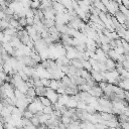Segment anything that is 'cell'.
<instances>
[{"label":"cell","mask_w":129,"mask_h":129,"mask_svg":"<svg viewBox=\"0 0 129 129\" xmlns=\"http://www.w3.org/2000/svg\"><path fill=\"white\" fill-rule=\"evenodd\" d=\"M45 97L50 101L51 104L56 103L57 99H58V95L56 94V92L51 90L50 88H46V95H45Z\"/></svg>","instance_id":"1"},{"label":"cell","mask_w":129,"mask_h":129,"mask_svg":"<svg viewBox=\"0 0 129 129\" xmlns=\"http://www.w3.org/2000/svg\"><path fill=\"white\" fill-rule=\"evenodd\" d=\"M92 97H95L96 99H98V98H101L102 96H103V91L98 87V86H95V87H92L90 90H89V92H88Z\"/></svg>","instance_id":"2"},{"label":"cell","mask_w":129,"mask_h":129,"mask_svg":"<svg viewBox=\"0 0 129 129\" xmlns=\"http://www.w3.org/2000/svg\"><path fill=\"white\" fill-rule=\"evenodd\" d=\"M114 17L116 18V20H117L120 24H123L125 21H128V19H129L128 17H126L125 15H123L120 11H117V12L114 14Z\"/></svg>","instance_id":"3"},{"label":"cell","mask_w":129,"mask_h":129,"mask_svg":"<svg viewBox=\"0 0 129 129\" xmlns=\"http://www.w3.org/2000/svg\"><path fill=\"white\" fill-rule=\"evenodd\" d=\"M90 74H91V77L94 79V81H96L97 83L104 81V79H103V77L101 76L100 72H97V71H94V70H92V71L90 72ZM104 82H105V81H104Z\"/></svg>","instance_id":"4"},{"label":"cell","mask_w":129,"mask_h":129,"mask_svg":"<svg viewBox=\"0 0 129 129\" xmlns=\"http://www.w3.org/2000/svg\"><path fill=\"white\" fill-rule=\"evenodd\" d=\"M34 90H35L36 97H43L46 95V88L44 87H37V88H34Z\"/></svg>","instance_id":"5"},{"label":"cell","mask_w":129,"mask_h":129,"mask_svg":"<svg viewBox=\"0 0 129 129\" xmlns=\"http://www.w3.org/2000/svg\"><path fill=\"white\" fill-rule=\"evenodd\" d=\"M83 60L78 59V58H74V59H70V64L74 66L77 69H83Z\"/></svg>","instance_id":"6"},{"label":"cell","mask_w":129,"mask_h":129,"mask_svg":"<svg viewBox=\"0 0 129 129\" xmlns=\"http://www.w3.org/2000/svg\"><path fill=\"white\" fill-rule=\"evenodd\" d=\"M24 95H25V98H35L36 95H35V90H34V88H33V87L28 88V89L26 90V92H25Z\"/></svg>","instance_id":"7"},{"label":"cell","mask_w":129,"mask_h":129,"mask_svg":"<svg viewBox=\"0 0 129 129\" xmlns=\"http://www.w3.org/2000/svg\"><path fill=\"white\" fill-rule=\"evenodd\" d=\"M15 89H17L19 92H21L22 94H25V92H26V90L28 89V86H27V84H26V82H21Z\"/></svg>","instance_id":"8"},{"label":"cell","mask_w":129,"mask_h":129,"mask_svg":"<svg viewBox=\"0 0 129 129\" xmlns=\"http://www.w3.org/2000/svg\"><path fill=\"white\" fill-rule=\"evenodd\" d=\"M38 99H39V101H40V103H41V105H42L43 107H46V106H50V105H51L50 101H49L45 96H43V97H38Z\"/></svg>","instance_id":"9"},{"label":"cell","mask_w":129,"mask_h":129,"mask_svg":"<svg viewBox=\"0 0 129 129\" xmlns=\"http://www.w3.org/2000/svg\"><path fill=\"white\" fill-rule=\"evenodd\" d=\"M112 93L117 94V95H122V94L124 93V90L121 89V88H119L118 86H114V85H112Z\"/></svg>","instance_id":"10"},{"label":"cell","mask_w":129,"mask_h":129,"mask_svg":"<svg viewBox=\"0 0 129 129\" xmlns=\"http://www.w3.org/2000/svg\"><path fill=\"white\" fill-rule=\"evenodd\" d=\"M50 118V115H47V114H42L41 116L38 117V120H39V123L40 124H44L48 119Z\"/></svg>","instance_id":"11"},{"label":"cell","mask_w":129,"mask_h":129,"mask_svg":"<svg viewBox=\"0 0 129 129\" xmlns=\"http://www.w3.org/2000/svg\"><path fill=\"white\" fill-rule=\"evenodd\" d=\"M80 77H82L83 79L87 80V79L91 78V74H90V72H88V71H86V70L82 69V70H81V74H80Z\"/></svg>","instance_id":"12"},{"label":"cell","mask_w":129,"mask_h":129,"mask_svg":"<svg viewBox=\"0 0 129 129\" xmlns=\"http://www.w3.org/2000/svg\"><path fill=\"white\" fill-rule=\"evenodd\" d=\"M91 89L90 86H88L87 84H84V85H80L78 86V90L79 92H89V90Z\"/></svg>","instance_id":"13"},{"label":"cell","mask_w":129,"mask_h":129,"mask_svg":"<svg viewBox=\"0 0 129 129\" xmlns=\"http://www.w3.org/2000/svg\"><path fill=\"white\" fill-rule=\"evenodd\" d=\"M119 11H120L123 15H125L126 17H128V16H129V11H128V9H127L126 7H124L122 4H121V5H119Z\"/></svg>","instance_id":"14"},{"label":"cell","mask_w":129,"mask_h":129,"mask_svg":"<svg viewBox=\"0 0 129 129\" xmlns=\"http://www.w3.org/2000/svg\"><path fill=\"white\" fill-rule=\"evenodd\" d=\"M40 82H41V84H42V86L44 88H48L49 84H50V79H48V78H41Z\"/></svg>","instance_id":"15"},{"label":"cell","mask_w":129,"mask_h":129,"mask_svg":"<svg viewBox=\"0 0 129 129\" xmlns=\"http://www.w3.org/2000/svg\"><path fill=\"white\" fill-rule=\"evenodd\" d=\"M83 69L84 70H86V71H88V72H91L92 71V66L90 64V62L88 61V60H83Z\"/></svg>","instance_id":"16"},{"label":"cell","mask_w":129,"mask_h":129,"mask_svg":"<svg viewBox=\"0 0 129 129\" xmlns=\"http://www.w3.org/2000/svg\"><path fill=\"white\" fill-rule=\"evenodd\" d=\"M14 97L16 99H25V95L19 92L17 89H14Z\"/></svg>","instance_id":"17"},{"label":"cell","mask_w":129,"mask_h":129,"mask_svg":"<svg viewBox=\"0 0 129 129\" xmlns=\"http://www.w3.org/2000/svg\"><path fill=\"white\" fill-rule=\"evenodd\" d=\"M66 106H67L68 108H76V106H77V102L74 101V100H72V99H70V97H69V100H68Z\"/></svg>","instance_id":"18"},{"label":"cell","mask_w":129,"mask_h":129,"mask_svg":"<svg viewBox=\"0 0 129 129\" xmlns=\"http://www.w3.org/2000/svg\"><path fill=\"white\" fill-rule=\"evenodd\" d=\"M53 112V110L51 109V106H46L42 108V113L43 114H47V115H51Z\"/></svg>","instance_id":"19"},{"label":"cell","mask_w":129,"mask_h":129,"mask_svg":"<svg viewBox=\"0 0 129 129\" xmlns=\"http://www.w3.org/2000/svg\"><path fill=\"white\" fill-rule=\"evenodd\" d=\"M39 5H40V1L39 0H33L30 3V8L31 9H38Z\"/></svg>","instance_id":"20"},{"label":"cell","mask_w":129,"mask_h":129,"mask_svg":"<svg viewBox=\"0 0 129 129\" xmlns=\"http://www.w3.org/2000/svg\"><path fill=\"white\" fill-rule=\"evenodd\" d=\"M22 117L23 118H26V119H31L33 117V113H31L30 111L28 110H25L23 113H22Z\"/></svg>","instance_id":"21"},{"label":"cell","mask_w":129,"mask_h":129,"mask_svg":"<svg viewBox=\"0 0 129 129\" xmlns=\"http://www.w3.org/2000/svg\"><path fill=\"white\" fill-rule=\"evenodd\" d=\"M30 122H31V124L34 126V127H38L39 126V120H38V118L37 117H35L34 115H33V117L30 119Z\"/></svg>","instance_id":"22"},{"label":"cell","mask_w":129,"mask_h":129,"mask_svg":"<svg viewBox=\"0 0 129 129\" xmlns=\"http://www.w3.org/2000/svg\"><path fill=\"white\" fill-rule=\"evenodd\" d=\"M48 88H50L51 90H53V91H55L58 87H57V82H56V80H50V84H49V87Z\"/></svg>","instance_id":"23"},{"label":"cell","mask_w":129,"mask_h":129,"mask_svg":"<svg viewBox=\"0 0 129 129\" xmlns=\"http://www.w3.org/2000/svg\"><path fill=\"white\" fill-rule=\"evenodd\" d=\"M17 21H18V24L20 26H22V27H25L26 26V17H20Z\"/></svg>","instance_id":"24"},{"label":"cell","mask_w":129,"mask_h":129,"mask_svg":"<svg viewBox=\"0 0 129 129\" xmlns=\"http://www.w3.org/2000/svg\"><path fill=\"white\" fill-rule=\"evenodd\" d=\"M18 25H19V24H18V21H17V20H14L13 18L9 21V26H10V27L17 28V27H18Z\"/></svg>","instance_id":"25"},{"label":"cell","mask_w":129,"mask_h":129,"mask_svg":"<svg viewBox=\"0 0 129 129\" xmlns=\"http://www.w3.org/2000/svg\"><path fill=\"white\" fill-rule=\"evenodd\" d=\"M122 63V68L126 71H129V60H124L121 62Z\"/></svg>","instance_id":"26"},{"label":"cell","mask_w":129,"mask_h":129,"mask_svg":"<svg viewBox=\"0 0 129 129\" xmlns=\"http://www.w3.org/2000/svg\"><path fill=\"white\" fill-rule=\"evenodd\" d=\"M120 128L121 129H129V122H122V123H120Z\"/></svg>","instance_id":"27"},{"label":"cell","mask_w":129,"mask_h":129,"mask_svg":"<svg viewBox=\"0 0 129 129\" xmlns=\"http://www.w3.org/2000/svg\"><path fill=\"white\" fill-rule=\"evenodd\" d=\"M34 23H33V18H26V25H29V26H32Z\"/></svg>","instance_id":"28"},{"label":"cell","mask_w":129,"mask_h":129,"mask_svg":"<svg viewBox=\"0 0 129 129\" xmlns=\"http://www.w3.org/2000/svg\"><path fill=\"white\" fill-rule=\"evenodd\" d=\"M122 5L124 7H126L127 9H129V1L128 0H122Z\"/></svg>","instance_id":"29"},{"label":"cell","mask_w":129,"mask_h":129,"mask_svg":"<svg viewBox=\"0 0 129 129\" xmlns=\"http://www.w3.org/2000/svg\"><path fill=\"white\" fill-rule=\"evenodd\" d=\"M51 129H59V128H58V127H57V126H54V127H52V128H51Z\"/></svg>","instance_id":"30"},{"label":"cell","mask_w":129,"mask_h":129,"mask_svg":"<svg viewBox=\"0 0 129 129\" xmlns=\"http://www.w3.org/2000/svg\"><path fill=\"white\" fill-rule=\"evenodd\" d=\"M2 108H3V106H2V105H1V102H0V111H1V110H2Z\"/></svg>","instance_id":"31"},{"label":"cell","mask_w":129,"mask_h":129,"mask_svg":"<svg viewBox=\"0 0 129 129\" xmlns=\"http://www.w3.org/2000/svg\"><path fill=\"white\" fill-rule=\"evenodd\" d=\"M0 99H1V91H0Z\"/></svg>","instance_id":"32"},{"label":"cell","mask_w":129,"mask_h":129,"mask_svg":"<svg viewBox=\"0 0 129 129\" xmlns=\"http://www.w3.org/2000/svg\"><path fill=\"white\" fill-rule=\"evenodd\" d=\"M109 1H111V0H109Z\"/></svg>","instance_id":"33"}]
</instances>
